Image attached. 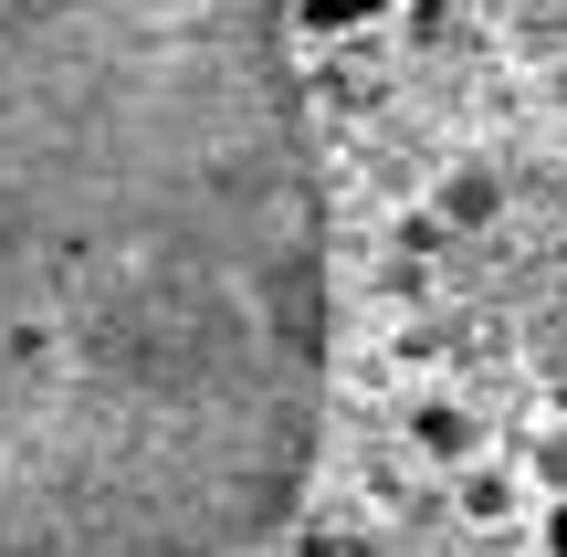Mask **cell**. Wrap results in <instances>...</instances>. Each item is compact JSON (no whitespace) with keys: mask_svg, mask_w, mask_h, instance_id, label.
I'll use <instances>...</instances> for the list:
<instances>
[{"mask_svg":"<svg viewBox=\"0 0 567 557\" xmlns=\"http://www.w3.org/2000/svg\"><path fill=\"white\" fill-rule=\"evenodd\" d=\"M284 11H295L305 32H368V21H389L400 0H284Z\"/></svg>","mask_w":567,"mask_h":557,"instance_id":"7a4b0ae2","label":"cell"},{"mask_svg":"<svg viewBox=\"0 0 567 557\" xmlns=\"http://www.w3.org/2000/svg\"><path fill=\"white\" fill-rule=\"evenodd\" d=\"M547 557H567V495L547 505Z\"/></svg>","mask_w":567,"mask_h":557,"instance_id":"3957f363","label":"cell"},{"mask_svg":"<svg viewBox=\"0 0 567 557\" xmlns=\"http://www.w3.org/2000/svg\"><path fill=\"white\" fill-rule=\"evenodd\" d=\"M316 421L284 0H0V557H243Z\"/></svg>","mask_w":567,"mask_h":557,"instance_id":"6da1fadb","label":"cell"}]
</instances>
